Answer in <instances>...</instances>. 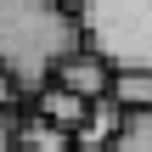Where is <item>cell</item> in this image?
Wrapping results in <instances>:
<instances>
[{"mask_svg":"<svg viewBox=\"0 0 152 152\" xmlns=\"http://www.w3.org/2000/svg\"><path fill=\"white\" fill-rule=\"evenodd\" d=\"M34 113H39V118H51L56 130L79 135V124L90 118V102H85V96H73V90H62V85H45V90L34 96Z\"/></svg>","mask_w":152,"mask_h":152,"instance_id":"cell-5","label":"cell"},{"mask_svg":"<svg viewBox=\"0 0 152 152\" xmlns=\"http://www.w3.org/2000/svg\"><path fill=\"white\" fill-rule=\"evenodd\" d=\"M62 6H68V11H79V6H85V0H62Z\"/></svg>","mask_w":152,"mask_h":152,"instance_id":"cell-11","label":"cell"},{"mask_svg":"<svg viewBox=\"0 0 152 152\" xmlns=\"http://www.w3.org/2000/svg\"><path fill=\"white\" fill-rule=\"evenodd\" d=\"M11 96H17V85H11V79L0 73V107H11Z\"/></svg>","mask_w":152,"mask_h":152,"instance_id":"cell-10","label":"cell"},{"mask_svg":"<svg viewBox=\"0 0 152 152\" xmlns=\"http://www.w3.org/2000/svg\"><path fill=\"white\" fill-rule=\"evenodd\" d=\"M79 45V11H68L62 0H0V73L17 90L39 96L62 56H73Z\"/></svg>","mask_w":152,"mask_h":152,"instance_id":"cell-1","label":"cell"},{"mask_svg":"<svg viewBox=\"0 0 152 152\" xmlns=\"http://www.w3.org/2000/svg\"><path fill=\"white\" fill-rule=\"evenodd\" d=\"M113 102L124 113H152V73H118L113 79Z\"/></svg>","mask_w":152,"mask_h":152,"instance_id":"cell-7","label":"cell"},{"mask_svg":"<svg viewBox=\"0 0 152 152\" xmlns=\"http://www.w3.org/2000/svg\"><path fill=\"white\" fill-rule=\"evenodd\" d=\"M0 152H23L17 147V113L11 107H0Z\"/></svg>","mask_w":152,"mask_h":152,"instance_id":"cell-9","label":"cell"},{"mask_svg":"<svg viewBox=\"0 0 152 152\" xmlns=\"http://www.w3.org/2000/svg\"><path fill=\"white\" fill-rule=\"evenodd\" d=\"M79 34L113 73H152V0H85Z\"/></svg>","mask_w":152,"mask_h":152,"instance_id":"cell-2","label":"cell"},{"mask_svg":"<svg viewBox=\"0 0 152 152\" xmlns=\"http://www.w3.org/2000/svg\"><path fill=\"white\" fill-rule=\"evenodd\" d=\"M124 107L113 102V96H102V102H90V118L79 124V135H73V152H107L118 141V130H124Z\"/></svg>","mask_w":152,"mask_h":152,"instance_id":"cell-4","label":"cell"},{"mask_svg":"<svg viewBox=\"0 0 152 152\" xmlns=\"http://www.w3.org/2000/svg\"><path fill=\"white\" fill-rule=\"evenodd\" d=\"M17 147H23V152H73V135L56 130L51 118L28 113V118H17Z\"/></svg>","mask_w":152,"mask_h":152,"instance_id":"cell-6","label":"cell"},{"mask_svg":"<svg viewBox=\"0 0 152 152\" xmlns=\"http://www.w3.org/2000/svg\"><path fill=\"white\" fill-rule=\"evenodd\" d=\"M107 152H152V113H130Z\"/></svg>","mask_w":152,"mask_h":152,"instance_id":"cell-8","label":"cell"},{"mask_svg":"<svg viewBox=\"0 0 152 152\" xmlns=\"http://www.w3.org/2000/svg\"><path fill=\"white\" fill-rule=\"evenodd\" d=\"M113 68L96 56V51H73V56H62V68L51 73V85H62V90H73V96H85V102H102V96H113Z\"/></svg>","mask_w":152,"mask_h":152,"instance_id":"cell-3","label":"cell"}]
</instances>
